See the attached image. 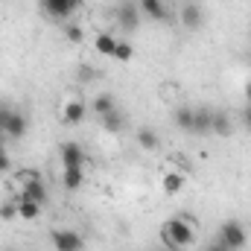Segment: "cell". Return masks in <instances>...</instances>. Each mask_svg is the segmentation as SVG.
<instances>
[{
    "instance_id": "cell-20",
    "label": "cell",
    "mask_w": 251,
    "mask_h": 251,
    "mask_svg": "<svg viewBox=\"0 0 251 251\" xmlns=\"http://www.w3.org/2000/svg\"><path fill=\"white\" fill-rule=\"evenodd\" d=\"M213 134H231V117L225 111H213Z\"/></svg>"
},
{
    "instance_id": "cell-28",
    "label": "cell",
    "mask_w": 251,
    "mask_h": 251,
    "mask_svg": "<svg viewBox=\"0 0 251 251\" xmlns=\"http://www.w3.org/2000/svg\"><path fill=\"white\" fill-rule=\"evenodd\" d=\"M243 120H246V128L251 131V105H246V114H243Z\"/></svg>"
},
{
    "instance_id": "cell-26",
    "label": "cell",
    "mask_w": 251,
    "mask_h": 251,
    "mask_svg": "<svg viewBox=\"0 0 251 251\" xmlns=\"http://www.w3.org/2000/svg\"><path fill=\"white\" fill-rule=\"evenodd\" d=\"M6 170H9V152L0 149V173H6Z\"/></svg>"
},
{
    "instance_id": "cell-3",
    "label": "cell",
    "mask_w": 251,
    "mask_h": 251,
    "mask_svg": "<svg viewBox=\"0 0 251 251\" xmlns=\"http://www.w3.org/2000/svg\"><path fill=\"white\" fill-rule=\"evenodd\" d=\"M0 126H3V134L18 140L26 134V117L21 111H12V108H0Z\"/></svg>"
},
{
    "instance_id": "cell-25",
    "label": "cell",
    "mask_w": 251,
    "mask_h": 251,
    "mask_svg": "<svg viewBox=\"0 0 251 251\" xmlns=\"http://www.w3.org/2000/svg\"><path fill=\"white\" fill-rule=\"evenodd\" d=\"M64 32H67V41H70V44H82V26L73 24V26H67Z\"/></svg>"
},
{
    "instance_id": "cell-22",
    "label": "cell",
    "mask_w": 251,
    "mask_h": 251,
    "mask_svg": "<svg viewBox=\"0 0 251 251\" xmlns=\"http://www.w3.org/2000/svg\"><path fill=\"white\" fill-rule=\"evenodd\" d=\"M131 53H134V50H131L128 41H117V50H114V59H117V62H128Z\"/></svg>"
},
{
    "instance_id": "cell-14",
    "label": "cell",
    "mask_w": 251,
    "mask_h": 251,
    "mask_svg": "<svg viewBox=\"0 0 251 251\" xmlns=\"http://www.w3.org/2000/svg\"><path fill=\"white\" fill-rule=\"evenodd\" d=\"M94 44H97V53H102V56H111V59H114V50H117V38H114L111 32H100Z\"/></svg>"
},
{
    "instance_id": "cell-23",
    "label": "cell",
    "mask_w": 251,
    "mask_h": 251,
    "mask_svg": "<svg viewBox=\"0 0 251 251\" xmlns=\"http://www.w3.org/2000/svg\"><path fill=\"white\" fill-rule=\"evenodd\" d=\"M18 216V199L15 201H3L0 204V219H15Z\"/></svg>"
},
{
    "instance_id": "cell-18",
    "label": "cell",
    "mask_w": 251,
    "mask_h": 251,
    "mask_svg": "<svg viewBox=\"0 0 251 251\" xmlns=\"http://www.w3.org/2000/svg\"><path fill=\"white\" fill-rule=\"evenodd\" d=\"M117 105H114V97L111 94H100L97 100H94V111L100 114V117H105V114H111Z\"/></svg>"
},
{
    "instance_id": "cell-15",
    "label": "cell",
    "mask_w": 251,
    "mask_h": 251,
    "mask_svg": "<svg viewBox=\"0 0 251 251\" xmlns=\"http://www.w3.org/2000/svg\"><path fill=\"white\" fill-rule=\"evenodd\" d=\"M161 187H164V193H167V196H176V193H181V187H184V176L173 170V173H167V176H164Z\"/></svg>"
},
{
    "instance_id": "cell-16",
    "label": "cell",
    "mask_w": 251,
    "mask_h": 251,
    "mask_svg": "<svg viewBox=\"0 0 251 251\" xmlns=\"http://www.w3.org/2000/svg\"><path fill=\"white\" fill-rule=\"evenodd\" d=\"M38 213H41V204H38V201L18 199V216H21V219H38Z\"/></svg>"
},
{
    "instance_id": "cell-10",
    "label": "cell",
    "mask_w": 251,
    "mask_h": 251,
    "mask_svg": "<svg viewBox=\"0 0 251 251\" xmlns=\"http://www.w3.org/2000/svg\"><path fill=\"white\" fill-rule=\"evenodd\" d=\"M137 9H140V15H146L152 21H167L170 18V9H167L164 0H140Z\"/></svg>"
},
{
    "instance_id": "cell-27",
    "label": "cell",
    "mask_w": 251,
    "mask_h": 251,
    "mask_svg": "<svg viewBox=\"0 0 251 251\" xmlns=\"http://www.w3.org/2000/svg\"><path fill=\"white\" fill-rule=\"evenodd\" d=\"M204 251H231V249H228V246H222L219 240H213V243H210V246H207Z\"/></svg>"
},
{
    "instance_id": "cell-9",
    "label": "cell",
    "mask_w": 251,
    "mask_h": 251,
    "mask_svg": "<svg viewBox=\"0 0 251 251\" xmlns=\"http://www.w3.org/2000/svg\"><path fill=\"white\" fill-rule=\"evenodd\" d=\"M190 134H213V111L193 108V128Z\"/></svg>"
},
{
    "instance_id": "cell-17",
    "label": "cell",
    "mask_w": 251,
    "mask_h": 251,
    "mask_svg": "<svg viewBox=\"0 0 251 251\" xmlns=\"http://www.w3.org/2000/svg\"><path fill=\"white\" fill-rule=\"evenodd\" d=\"M100 120H102V128H105V131H111V134H114V131H120V128L126 126V117L120 114V111H117V108H114L111 114L100 117Z\"/></svg>"
},
{
    "instance_id": "cell-6",
    "label": "cell",
    "mask_w": 251,
    "mask_h": 251,
    "mask_svg": "<svg viewBox=\"0 0 251 251\" xmlns=\"http://www.w3.org/2000/svg\"><path fill=\"white\" fill-rule=\"evenodd\" d=\"M59 158H62V167H85V149L79 143H73V140L62 143Z\"/></svg>"
},
{
    "instance_id": "cell-32",
    "label": "cell",
    "mask_w": 251,
    "mask_h": 251,
    "mask_svg": "<svg viewBox=\"0 0 251 251\" xmlns=\"http://www.w3.org/2000/svg\"><path fill=\"white\" fill-rule=\"evenodd\" d=\"M161 251H170V249H161Z\"/></svg>"
},
{
    "instance_id": "cell-31",
    "label": "cell",
    "mask_w": 251,
    "mask_h": 251,
    "mask_svg": "<svg viewBox=\"0 0 251 251\" xmlns=\"http://www.w3.org/2000/svg\"><path fill=\"white\" fill-rule=\"evenodd\" d=\"M3 251H12V249H3Z\"/></svg>"
},
{
    "instance_id": "cell-1",
    "label": "cell",
    "mask_w": 251,
    "mask_h": 251,
    "mask_svg": "<svg viewBox=\"0 0 251 251\" xmlns=\"http://www.w3.org/2000/svg\"><path fill=\"white\" fill-rule=\"evenodd\" d=\"M161 240H164V249L181 251V249H187V246H193L196 231H193V225H190L184 216H173V219L164 222V228H161Z\"/></svg>"
},
{
    "instance_id": "cell-11",
    "label": "cell",
    "mask_w": 251,
    "mask_h": 251,
    "mask_svg": "<svg viewBox=\"0 0 251 251\" xmlns=\"http://www.w3.org/2000/svg\"><path fill=\"white\" fill-rule=\"evenodd\" d=\"M85 114H88V108H85V102L82 100H67L62 108V120L70 126H79L85 120Z\"/></svg>"
},
{
    "instance_id": "cell-30",
    "label": "cell",
    "mask_w": 251,
    "mask_h": 251,
    "mask_svg": "<svg viewBox=\"0 0 251 251\" xmlns=\"http://www.w3.org/2000/svg\"><path fill=\"white\" fill-rule=\"evenodd\" d=\"M3 137H6V134H3V126H0V140H3Z\"/></svg>"
},
{
    "instance_id": "cell-7",
    "label": "cell",
    "mask_w": 251,
    "mask_h": 251,
    "mask_svg": "<svg viewBox=\"0 0 251 251\" xmlns=\"http://www.w3.org/2000/svg\"><path fill=\"white\" fill-rule=\"evenodd\" d=\"M117 21H120V26H123L126 32H134L140 26V9L134 3H123L117 9Z\"/></svg>"
},
{
    "instance_id": "cell-4",
    "label": "cell",
    "mask_w": 251,
    "mask_h": 251,
    "mask_svg": "<svg viewBox=\"0 0 251 251\" xmlns=\"http://www.w3.org/2000/svg\"><path fill=\"white\" fill-rule=\"evenodd\" d=\"M50 240H53V249L56 251H82V246H85L82 234L70 231V228H56Z\"/></svg>"
},
{
    "instance_id": "cell-2",
    "label": "cell",
    "mask_w": 251,
    "mask_h": 251,
    "mask_svg": "<svg viewBox=\"0 0 251 251\" xmlns=\"http://www.w3.org/2000/svg\"><path fill=\"white\" fill-rule=\"evenodd\" d=\"M216 240H219L222 246H228L231 251H240V249H246V243H249V231H246L240 222L228 219V222H222V228H219Z\"/></svg>"
},
{
    "instance_id": "cell-13",
    "label": "cell",
    "mask_w": 251,
    "mask_h": 251,
    "mask_svg": "<svg viewBox=\"0 0 251 251\" xmlns=\"http://www.w3.org/2000/svg\"><path fill=\"white\" fill-rule=\"evenodd\" d=\"M82 181H85V167H64V176H62L64 190H79Z\"/></svg>"
},
{
    "instance_id": "cell-24",
    "label": "cell",
    "mask_w": 251,
    "mask_h": 251,
    "mask_svg": "<svg viewBox=\"0 0 251 251\" xmlns=\"http://www.w3.org/2000/svg\"><path fill=\"white\" fill-rule=\"evenodd\" d=\"M41 176L35 173V170H21V176H18V187H26V184H32V181H38Z\"/></svg>"
},
{
    "instance_id": "cell-21",
    "label": "cell",
    "mask_w": 251,
    "mask_h": 251,
    "mask_svg": "<svg viewBox=\"0 0 251 251\" xmlns=\"http://www.w3.org/2000/svg\"><path fill=\"white\" fill-rule=\"evenodd\" d=\"M176 126H178L181 131H190V128H193V108H178V111H176Z\"/></svg>"
},
{
    "instance_id": "cell-19",
    "label": "cell",
    "mask_w": 251,
    "mask_h": 251,
    "mask_svg": "<svg viewBox=\"0 0 251 251\" xmlns=\"http://www.w3.org/2000/svg\"><path fill=\"white\" fill-rule=\"evenodd\" d=\"M137 143H140V149H158L161 146V140H158V134L152 128H140L137 131Z\"/></svg>"
},
{
    "instance_id": "cell-8",
    "label": "cell",
    "mask_w": 251,
    "mask_h": 251,
    "mask_svg": "<svg viewBox=\"0 0 251 251\" xmlns=\"http://www.w3.org/2000/svg\"><path fill=\"white\" fill-rule=\"evenodd\" d=\"M178 15H181L184 29H199V26L204 24V12H201L199 3H184V6L178 9Z\"/></svg>"
},
{
    "instance_id": "cell-29",
    "label": "cell",
    "mask_w": 251,
    "mask_h": 251,
    "mask_svg": "<svg viewBox=\"0 0 251 251\" xmlns=\"http://www.w3.org/2000/svg\"><path fill=\"white\" fill-rule=\"evenodd\" d=\"M243 97H246V102L251 105V82H246V88H243Z\"/></svg>"
},
{
    "instance_id": "cell-12",
    "label": "cell",
    "mask_w": 251,
    "mask_h": 251,
    "mask_svg": "<svg viewBox=\"0 0 251 251\" xmlns=\"http://www.w3.org/2000/svg\"><path fill=\"white\" fill-rule=\"evenodd\" d=\"M15 199H29V201L44 204V201H47V187H44V181L38 178V181H32V184L21 187V196H15Z\"/></svg>"
},
{
    "instance_id": "cell-5",
    "label": "cell",
    "mask_w": 251,
    "mask_h": 251,
    "mask_svg": "<svg viewBox=\"0 0 251 251\" xmlns=\"http://www.w3.org/2000/svg\"><path fill=\"white\" fill-rule=\"evenodd\" d=\"M79 6H82V0H41L44 15L53 18V21H64V18H70Z\"/></svg>"
}]
</instances>
